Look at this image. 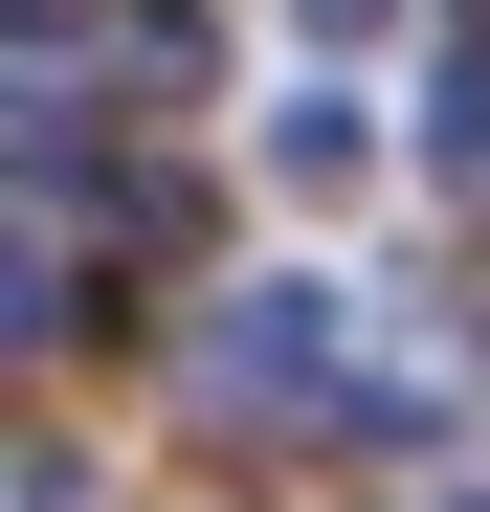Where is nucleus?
<instances>
[{
  "label": "nucleus",
  "instance_id": "f257e3e1",
  "mask_svg": "<svg viewBox=\"0 0 490 512\" xmlns=\"http://www.w3.org/2000/svg\"><path fill=\"white\" fill-rule=\"evenodd\" d=\"M312 379H335V290H245V312H223V357H201L223 423H268V401H312Z\"/></svg>",
  "mask_w": 490,
  "mask_h": 512
},
{
  "label": "nucleus",
  "instance_id": "f03ea898",
  "mask_svg": "<svg viewBox=\"0 0 490 512\" xmlns=\"http://www.w3.org/2000/svg\"><path fill=\"white\" fill-rule=\"evenodd\" d=\"M268 179H290V201H335V179H357V112H335V90H290V112H268Z\"/></svg>",
  "mask_w": 490,
  "mask_h": 512
},
{
  "label": "nucleus",
  "instance_id": "7ed1b4c3",
  "mask_svg": "<svg viewBox=\"0 0 490 512\" xmlns=\"http://www.w3.org/2000/svg\"><path fill=\"white\" fill-rule=\"evenodd\" d=\"M424 179H446V201H490V45H446V134H424Z\"/></svg>",
  "mask_w": 490,
  "mask_h": 512
},
{
  "label": "nucleus",
  "instance_id": "20e7f679",
  "mask_svg": "<svg viewBox=\"0 0 490 512\" xmlns=\"http://www.w3.org/2000/svg\"><path fill=\"white\" fill-rule=\"evenodd\" d=\"M379 23H401V0H312V45H379Z\"/></svg>",
  "mask_w": 490,
  "mask_h": 512
}]
</instances>
